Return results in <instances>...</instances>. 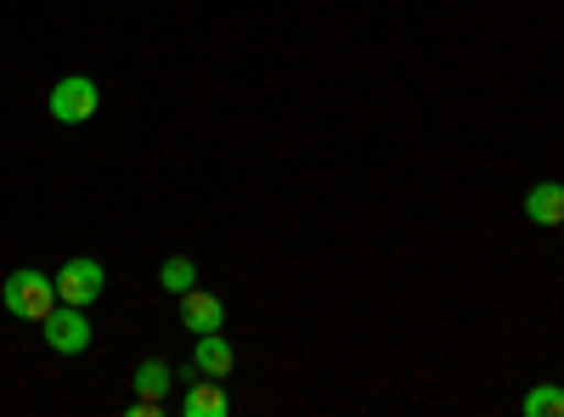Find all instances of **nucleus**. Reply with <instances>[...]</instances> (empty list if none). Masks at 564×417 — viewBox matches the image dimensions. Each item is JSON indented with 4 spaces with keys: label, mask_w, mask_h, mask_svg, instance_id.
<instances>
[{
    "label": "nucleus",
    "mask_w": 564,
    "mask_h": 417,
    "mask_svg": "<svg viewBox=\"0 0 564 417\" xmlns=\"http://www.w3.org/2000/svg\"><path fill=\"white\" fill-rule=\"evenodd\" d=\"M0 305H7L18 321H45V316L63 305V299H57V276H45V271L23 265V271L7 276V288H0Z\"/></svg>",
    "instance_id": "1"
},
{
    "label": "nucleus",
    "mask_w": 564,
    "mask_h": 417,
    "mask_svg": "<svg viewBox=\"0 0 564 417\" xmlns=\"http://www.w3.org/2000/svg\"><path fill=\"white\" fill-rule=\"evenodd\" d=\"M181 411L186 417H226L231 411V395L220 389V378H204V384H193L181 395Z\"/></svg>",
    "instance_id": "7"
},
{
    "label": "nucleus",
    "mask_w": 564,
    "mask_h": 417,
    "mask_svg": "<svg viewBox=\"0 0 564 417\" xmlns=\"http://www.w3.org/2000/svg\"><path fill=\"white\" fill-rule=\"evenodd\" d=\"M520 411L525 417H564V389L558 384H536V389H525Z\"/></svg>",
    "instance_id": "10"
},
{
    "label": "nucleus",
    "mask_w": 564,
    "mask_h": 417,
    "mask_svg": "<svg viewBox=\"0 0 564 417\" xmlns=\"http://www.w3.org/2000/svg\"><path fill=\"white\" fill-rule=\"evenodd\" d=\"M102 288H108V271H102V260H90V254H79V260H68L63 271H57V299L63 305H97L102 299Z\"/></svg>",
    "instance_id": "3"
},
{
    "label": "nucleus",
    "mask_w": 564,
    "mask_h": 417,
    "mask_svg": "<svg viewBox=\"0 0 564 417\" xmlns=\"http://www.w3.org/2000/svg\"><path fill=\"white\" fill-rule=\"evenodd\" d=\"M40 328H45V344H52L57 355H85L90 350V321H85L79 305H57Z\"/></svg>",
    "instance_id": "4"
},
{
    "label": "nucleus",
    "mask_w": 564,
    "mask_h": 417,
    "mask_svg": "<svg viewBox=\"0 0 564 417\" xmlns=\"http://www.w3.org/2000/svg\"><path fill=\"white\" fill-rule=\"evenodd\" d=\"M231 366H238V350L226 344V333H198V344H193V366H186V378H193V373H204V378H226Z\"/></svg>",
    "instance_id": "5"
},
{
    "label": "nucleus",
    "mask_w": 564,
    "mask_h": 417,
    "mask_svg": "<svg viewBox=\"0 0 564 417\" xmlns=\"http://www.w3.org/2000/svg\"><path fill=\"white\" fill-rule=\"evenodd\" d=\"M97 108H102L97 79H85V74H63V79L52 85V119H57V124H85Z\"/></svg>",
    "instance_id": "2"
},
{
    "label": "nucleus",
    "mask_w": 564,
    "mask_h": 417,
    "mask_svg": "<svg viewBox=\"0 0 564 417\" xmlns=\"http://www.w3.org/2000/svg\"><path fill=\"white\" fill-rule=\"evenodd\" d=\"M170 384H175V373H170L164 361H141V366H135V395L164 400V395H170Z\"/></svg>",
    "instance_id": "9"
},
{
    "label": "nucleus",
    "mask_w": 564,
    "mask_h": 417,
    "mask_svg": "<svg viewBox=\"0 0 564 417\" xmlns=\"http://www.w3.org/2000/svg\"><path fill=\"white\" fill-rule=\"evenodd\" d=\"M159 283L181 299V294H193L198 288V265L193 260H186V254H175V260H164V271H159Z\"/></svg>",
    "instance_id": "11"
},
{
    "label": "nucleus",
    "mask_w": 564,
    "mask_h": 417,
    "mask_svg": "<svg viewBox=\"0 0 564 417\" xmlns=\"http://www.w3.org/2000/svg\"><path fill=\"white\" fill-rule=\"evenodd\" d=\"M525 215L536 226H564V187L558 180H536V187L525 193Z\"/></svg>",
    "instance_id": "8"
},
{
    "label": "nucleus",
    "mask_w": 564,
    "mask_h": 417,
    "mask_svg": "<svg viewBox=\"0 0 564 417\" xmlns=\"http://www.w3.org/2000/svg\"><path fill=\"white\" fill-rule=\"evenodd\" d=\"M220 321H226V305L215 294H204V288L181 294V328L186 333H220Z\"/></svg>",
    "instance_id": "6"
}]
</instances>
